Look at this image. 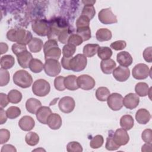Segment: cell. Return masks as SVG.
Segmentation results:
<instances>
[{
  "label": "cell",
  "instance_id": "26",
  "mask_svg": "<svg viewBox=\"0 0 152 152\" xmlns=\"http://www.w3.org/2000/svg\"><path fill=\"white\" fill-rule=\"evenodd\" d=\"M77 77L74 75H69L65 77L64 85L66 89L74 91L79 88L77 84Z\"/></svg>",
  "mask_w": 152,
  "mask_h": 152
},
{
  "label": "cell",
  "instance_id": "7",
  "mask_svg": "<svg viewBox=\"0 0 152 152\" xmlns=\"http://www.w3.org/2000/svg\"><path fill=\"white\" fill-rule=\"evenodd\" d=\"M32 39L33 36L30 31L23 28L14 29V42L26 45Z\"/></svg>",
  "mask_w": 152,
  "mask_h": 152
},
{
  "label": "cell",
  "instance_id": "48",
  "mask_svg": "<svg viewBox=\"0 0 152 152\" xmlns=\"http://www.w3.org/2000/svg\"><path fill=\"white\" fill-rule=\"evenodd\" d=\"M105 147L107 150L110 151H113L118 150L120 146L117 145L115 141L113 140V138L112 136H109L106 138V142L105 145Z\"/></svg>",
  "mask_w": 152,
  "mask_h": 152
},
{
  "label": "cell",
  "instance_id": "51",
  "mask_svg": "<svg viewBox=\"0 0 152 152\" xmlns=\"http://www.w3.org/2000/svg\"><path fill=\"white\" fill-rule=\"evenodd\" d=\"M10 138V132L8 129H0V144H3L7 142Z\"/></svg>",
  "mask_w": 152,
  "mask_h": 152
},
{
  "label": "cell",
  "instance_id": "39",
  "mask_svg": "<svg viewBox=\"0 0 152 152\" xmlns=\"http://www.w3.org/2000/svg\"><path fill=\"white\" fill-rule=\"evenodd\" d=\"M104 142V139L102 135H97L92 138L90 142V146L93 149H97L102 146Z\"/></svg>",
  "mask_w": 152,
  "mask_h": 152
},
{
  "label": "cell",
  "instance_id": "23",
  "mask_svg": "<svg viewBox=\"0 0 152 152\" xmlns=\"http://www.w3.org/2000/svg\"><path fill=\"white\" fill-rule=\"evenodd\" d=\"M151 118V115L148 110L145 109H138L135 114V119L137 122L140 124H147Z\"/></svg>",
  "mask_w": 152,
  "mask_h": 152
},
{
  "label": "cell",
  "instance_id": "20",
  "mask_svg": "<svg viewBox=\"0 0 152 152\" xmlns=\"http://www.w3.org/2000/svg\"><path fill=\"white\" fill-rule=\"evenodd\" d=\"M35 125V121L30 116H23L18 122V126L24 131H31Z\"/></svg>",
  "mask_w": 152,
  "mask_h": 152
},
{
  "label": "cell",
  "instance_id": "24",
  "mask_svg": "<svg viewBox=\"0 0 152 152\" xmlns=\"http://www.w3.org/2000/svg\"><path fill=\"white\" fill-rule=\"evenodd\" d=\"M41 106V102L35 98H30L26 102V108L27 110L32 114H36Z\"/></svg>",
  "mask_w": 152,
  "mask_h": 152
},
{
  "label": "cell",
  "instance_id": "29",
  "mask_svg": "<svg viewBox=\"0 0 152 152\" xmlns=\"http://www.w3.org/2000/svg\"><path fill=\"white\" fill-rule=\"evenodd\" d=\"M134 119L130 115H123L120 119L121 126L126 131L130 130L134 126Z\"/></svg>",
  "mask_w": 152,
  "mask_h": 152
},
{
  "label": "cell",
  "instance_id": "58",
  "mask_svg": "<svg viewBox=\"0 0 152 152\" xmlns=\"http://www.w3.org/2000/svg\"><path fill=\"white\" fill-rule=\"evenodd\" d=\"M1 54H4V53H6L8 50V46L7 44L5 43L1 42Z\"/></svg>",
  "mask_w": 152,
  "mask_h": 152
},
{
  "label": "cell",
  "instance_id": "10",
  "mask_svg": "<svg viewBox=\"0 0 152 152\" xmlns=\"http://www.w3.org/2000/svg\"><path fill=\"white\" fill-rule=\"evenodd\" d=\"M150 70L148 66L144 64H138L132 69V74L137 80H144L150 75Z\"/></svg>",
  "mask_w": 152,
  "mask_h": 152
},
{
  "label": "cell",
  "instance_id": "34",
  "mask_svg": "<svg viewBox=\"0 0 152 152\" xmlns=\"http://www.w3.org/2000/svg\"><path fill=\"white\" fill-rule=\"evenodd\" d=\"M29 68L34 73H39L44 69V64L40 59L33 58L30 62Z\"/></svg>",
  "mask_w": 152,
  "mask_h": 152
},
{
  "label": "cell",
  "instance_id": "31",
  "mask_svg": "<svg viewBox=\"0 0 152 152\" xmlns=\"http://www.w3.org/2000/svg\"><path fill=\"white\" fill-rule=\"evenodd\" d=\"M99 47L98 44H87L83 48V55L86 57H93L97 53Z\"/></svg>",
  "mask_w": 152,
  "mask_h": 152
},
{
  "label": "cell",
  "instance_id": "52",
  "mask_svg": "<svg viewBox=\"0 0 152 152\" xmlns=\"http://www.w3.org/2000/svg\"><path fill=\"white\" fill-rule=\"evenodd\" d=\"M152 131L151 129H146L144 130L141 134L142 140L146 143H151L152 142Z\"/></svg>",
  "mask_w": 152,
  "mask_h": 152
},
{
  "label": "cell",
  "instance_id": "25",
  "mask_svg": "<svg viewBox=\"0 0 152 152\" xmlns=\"http://www.w3.org/2000/svg\"><path fill=\"white\" fill-rule=\"evenodd\" d=\"M116 66V62L112 59L102 60L100 63L102 71L105 74H110Z\"/></svg>",
  "mask_w": 152,
  "mask_h": 152
},
{
  "label": "cell",
  "instance_id": "18",
  "mask_svg": "<svg viewBox=\"0 0 152 152\" xmlns=\"http://www.w3.org/2000/svg\"><path fill=\"white\" fill-rule=\"evenodd\" d=\"M62 121L61 116L56 113H52L47 119V124L49 127L53 130L58 129L62 125Z\"/></svg>",
  "mask_w": 152,
  "mask_h": 152
},
{
  "label": "cell",
  "instance_id": "11",
  "mask_svg": "<svg viewBox=\"0 0 152 152\" xmlns=\"http://www.w3.org/2000/svg\"><path fill=\"white\" fill-rule=\"evenodd\" d=\"M59 110L65 113L72 112L75 106V100L70 96H65L62 97L58 103Z\"/></svg>",
  "mask_w": 152,
  "mask_h": 152
},
{
  "label": "cell",
  "instance_id": "49",
  "mask_svg": "<svg viewBox=\"0 0 152 152\" xmlns=\"http://www.w3.org/2000/svg\"><path fill=\"white\" fill-rule=\"evenodd\" d=\"M12 52L17 56L20 53L23 52V51L27 50V48L25 45L21 44V43H14L12 46Z\"/></svg>",
  "mask_w": 152,
  "mask_h": 152
},
{
  "label": "cell",
  "instance_id": "21",
  "mask_svg": "<svg viewBox=\"0 0 152 152\" xmlns=\"http://www.w3.org/2000/svg\"><path fill=\"white\" fill-rule=\"evenodd\" d=\"M52 113V110L49 107L41 106L37 111L36 115L37 121L42 124H47V119Z\"/></svg>",
  "mask_w": 152,
  "mask_h": 152
},
{
  "label": "cell",
  "instance_id": "8",
  "mask_svg": "<svg viewBox=\"0 0 152 152\" xmlns=\"http://www.w3.org/2000/svg\"><path fill=\"white\" fill-rule=\"evenodd\" d=\"M98 18L99 21L104 24H111L118 22L116 16L112 12L110 8L101 10L98 14Z\"/></svg>",
  "mask_w": 152,
  "mask_h": 152
},
{
  "label": "cell",
  "instance_id": "30",
  "mask_svg": "<svg viewBox=\"0 0 152 152\" xmlns=\"http://www.w3.org/2000/svg\"><path fill=\"white\" fill-rule=\"evenodd\" d=\"M0 64L1 68L8 69L11 68L15 64L14 58L10 55H6L1 58Z\"/></svg>",
  "mask_w": 152,
  "mask_h": 152
},
{
  "label": "cell",
  "instance_id": "14",
  "mask_svg": "<svg viewBox=\"0 0 152 152\" xmlns=\"http://www.w3.org/2000/svg\"><path fill=\"white\" fill-rule=\"evenodd\" d=\"M112 138L115 142L120 147L127 144L129 141V137L126 130L123 128L117 129L114 132Z\"/></svg>",
  "mask_w": 152,
  "mask_h": 152
},
{
  "label": "cell",
  "instance_id": "56",
  "mask_svg": "<svg viewBox=\"0 0 152 152\" xmlns=\"http://www.w3.org/2000/svg\"><path fill=\"white\" fill-rule=\"evenodd\" d=\"M7 115L6 112L3 109V108L0 109V124L2 125L6 122L7 120Z\"/></svg>",
  "mask_w": 152,
  "mask_h": 152
},
{
  "label": "cell",
  "instance_id": "13",
  "mask_svg": "<svg viewBox=\"0 0 152 152\" xmlns=\"http://www.w3.org/2000/svg\"><path fill=\"white\" fill-rule=\"evenodd\" d=\"M77 84L79 88L84 90H90L95 86V80L91 76L83 74L77 77Z\"/></svg>",
  "mask_w": 152,
  "mask_h": 152
},
{
  "label": "cell",
  "instance_id": "50",
  "mask_svg": "<svg viewBox=\"0 0 152 152\" xmlns=\"http://www.w3.org/2000/svg\"><path fill=\"white\" fill-rule=\"evenodd\" d=\"M126 46V43L124 40H117L110 44V48L115 50H122Z\"/></svg>",
  "mask_w": 152,
  "mask_h": 152
},
{
  "label": "cell",
  "instance_id": "19",
  "mask_svg": "<svg viewBox=\"0 0 152 152\" xmlns=\"http://www.w3.org/2000/svg\"><path fill=\"white\" fill-rule=\"evenodd\" d=\"M17 59L21 67L23 68H27L29 67V64L31 60L33 59V56L31 53L27 50L17 55Z\"/></svg>",
  "mask_w": 152,
  "mask_h": 152
},
{
  "label": "cell",
  "instance_id": "44",
  "mask_svg": "<svg viewBox=\"0 0 152 152\" xmlns=\"http://www.w3.org/2000/svg\"><path fill=\"white\" fill-rule=\"evenodd\" d=\"M83 42V39L77 34H71L68 39V43L75 46L80 45Z\"/></svg>",
  "mask_w": 152,
  "mask_h": 152
},
{
  "label": "cell",
  "instance_id": "17",
  "mask_svg": "<svg viewBox=\"0 0 152 152\" xmlns=\"http://www.w3.org/2000/svg\"><path fill=\"white\" fill-rule=\"evenodd\" d=\"M116 60L120 66L127 68L130 66L133 62L132 56L126 51H122L119 52L116 56Z\"/></svg>",
  "mask_w": 152,
  "mask_h": 152
},
{
  "label": "cell",
  "instance_id": "2",
  "mask_svg": "<svg viewBox=\"0 0 152 152\" xmlns=\"http://www.w3.org/2000/svg\"><path fill=\"white\" fill-rule=\"evenodd\" d=\"M13 81L15 85L23 88H26L31 85L33 78L27 71L20 69L16 71L13 75Z\"/></svg>",
  "mask_w": 152,
  "mask_h": 152
},
{
  "label": "cell",
  "instance_id": "37",
  "mask_svg": "<svg viewBox=\"0 0 152 152\" xmlns=\"http://www.w3.org/2000/svg\"><path fill=\"white\" fill-rule=\"evenodd\" d=\"M25 141L28 145L34 146L39 142V136L34 132H29L26 135Z\"/></svg>",
  "mask_w": 152,
  "mask_h": 152
},
{
  "label": "cell",
  "instance_id": "28",
  "mask_svg": "<svg viewBox=\"0 0 152 152\" xmlns=\"http://www.w3.org/2000/svg\"><path fill=\"white\" fill-rule=\"evenodd\" d=\"M96 36L98 41L104 42L110 40L112 38V34L110 30L105 28H102L96 31Z\"/></svg>",
  "mask_w": 152,
  "mask_h": 152
},
{
  "label": "cell",
  "instance_id": "22",
  "mask_svg": "<svg viewBox=\"0 0 152 152\" xmlns=\"http://www.w3.org/2000/svg\"><path fill=\"white\" fill-rule=\"evenodd\" d=\"M83 3H84V6L83 7V9L82 10L81 15L86 16L90 20L93 18L96 14V11L95 8L93 6V4L96 2V1H83Z\"/></svg>",
  "mask_w": 152,
  "mask_h": 152
},
{
  "label": "cell",
  "instance_id": "6",
  "mask_svg": "<svg viewBox=\"0 0 152 152\" xmlns=\"http://www.w3.org/2000/svg\"><path fill=\"white\" fill-rule=\"evenodd\" d=\"M44 70L48 76L56 77L61 72V66L58 60L49 59L45 60Z\"/></svg>",
  "mask_w": 152,
  "mask_h": 152
},
{
  "label": "cell",
  "instance_id": "59",
  "mask_svg": "<svg viewBox=\"0 0 152 152\" xmlns=\"http://www.w3.org/2000/svg\"><path fill=\"white\" fill-rule=\"evenodd\" d=\"M142 151H151V144L146 143L142 146Z\"/></svg>",
  "mask_w": 152,
  "mask_h": 152
},
{
  "label": "cell",
  "instance_id": "15",
  "mask_svg": "<svg viewBox=\"0 0 152 152\" xmlns=\"http://www.w3.org/2000/svg\"><path fill=\"white\" fill-rule=\"evenodd\" d=\"M113 77L119 82L126 81L130 76L129 69L127 67L119 66L114 69L112 72Z\"/></svg>",
  "mask_w": 152,
  "mask_h": 152
},
{
  "label": "cell",
  "instance_id": "55",
  "mask_svg": "<svg viewBox=\"0 0 152 152\" xmlns=\"http://www.w3.org/2000/svg\"><path fill=\"white\" fill-rule=\"evenodd\" d=\"M71 58H65L63 56L61 59V65L62 66L67 70H71L69 68V61Z\"/></svg>",
  "mask_w": 152,
  "mask_h": 152
},
{
  "label": "cell",
  "instance_id": "9",
  "mask_svg": "<svg viewBox=\"0 0 152 152\" xmlns=\"http://www.w3.org/2000/svg\"><path fill=\"white\" fill-rule=\"evenodd\" d=\"M107 103L109 108L112 110H119L123 107V97L118 93H112L109 96Z\"/></svg>",
  "mask_w": 152,
  "mask_h": 152
},
{
  "label": "cell",
  "instance_id": "16",
  "mask_svg": "<svg viewBox=\"0 0 152 152\" xmlns=\"http://www.w3.org/2000/svg\"><path fill=\"white\" fill-rule=\"evenodd\" d=\"M140 103V98L137 94L130 93L123 98V105L128 109H134Z\"/></svg>",
  "mask_w": 152,
  "mask_h": 152
},
{
  "label": "cell",
  "instance_id": "12",
  "mask_svg": "<svg viewBox=\"0 0 152 152\" xmlns=\"http://www.w3.org/2000/svg\"><path fill=\"white\" fill-rule=\"evenodd\" d=\"M31 28L36 34L40 36H46L49 28V24L45 20H36L32 23Z\"/></svg>",
  "mask_w": 152,
  "mask_h": 152
},
{
  "label": "cell",
  "instance_id": "41",
  "mask_svg": "<svg viewBox=\"0 0 152 152\" xmlns=\"http://www.w3.org/2000/svg\"><path fill=\"white\" fill-rule=\"evenodd\" d=\"M7 117L10 119H14L21 115V110L17 106H11L7 110Z\"/></svg>",
  "mask_w": 152,
  "mask_h": 152
},
{
  "label": "cell",
  "instance_id": "27",
  "mask_svg": "<svg viewBox=\"0 0 152 152\" xmlns=\"http://www.w3.org/2000/svg\"><path fill=\"white\" fill-rule=\"evenodd\" d=\"M29 50L31 52L37 53L39 52L42 48H43V41L39 38L33 37L28 44Z\"/></svg>",
  "mask_w": 152,
  "mask_h": 152
},
{
  "label": "cell",
  "instance_id": "33",
  "mask_svg": "<svg viewBox=\"0 0 152 152\" xmlns=\"http://www.w3.org/2000/svg\"><path fill=\"white\" fill-rule=\"evenodd\" d=\"M110 94L109 90L106 87H100L96 91V97L98 100L101 102L106 101Z\"/></svg>",
  "mask_w": 152,
  "mask_h": 152
},
{
  "label": "cell",
  "instance_id": "57",
  "mask_svg": "<svg viewBox=\"0 0 152 152\" xmlns=\"http://www.w3.org/2000/svg\"><path fill=\"white\" fill-rule=\"evenodd\" d=\"M1 152L4 151H17V150L15 149V147L11 144H5L4 145L2 148H1Z\"/></svg>",
  "mask_w": 152,
  "mask_h": 152
},
{
  "label": "cell",
  "instance_id": "42",
  "mask_svg": "<svg viewBox=\"0 0 152 152\" xmlns=\"http://www.w3.org/2000/svg\"><path fill=\"white\" fill-rule=\"evenodd\" d=\"M10 77L9 72L5 69H0V86L3 87L7 86L10 81Z\"/></svg>",
  "mask_w": 152,
  "mask_h": 152
},
{
  "label": "cell",
  "instance_id": "46",
  "mask_svg": "<svg viewBox=\"0 0 152 152\" xmlns=\"http://www.w3.org/2000/svg\"><path fill=\"white\" fill-rule=\"evenodd\" d=\"M71 34V31L69 30V28H65L63 31H62V32L59 34L58 39L61 43H63V44L68 43V40Z\"/></svg>",
  "mask_w": 152,
  "mask_h": 152
},
{
  "label": "cell",
  "instance_id": "45",
  "mask_svg": "<svg viewBox=\"0 0 152 152\" xmlns=\"http://www.w3.org/2000/svg\"><path fill=\"white\" fill-rule=\"evenodd\" d=\"M90 20L86 16L81 15L76 21L77 28L83 27H90Z\"/></svg>",
  "mask_w": 152,
  "mask_h": 152
},
{
  "label": "cell",
  "instance_id": "38",
  "mask_svg": "<svg viewBox=\"0 0 152 152\" xmlns=\"http://www.w3.org/2000/svg\"><path fill=\"white\" fill-rule=\"evenodd\" d=\"M77 34H78L84 41L89 40L91 37V30L90 27H83L77 28Z\"/></svg>",
  "mask_w": 152,
  "mask_h": 152
},
{
  "label": "cell",
  "instance_id": "40",
  "mask_svg": "<svg viewBox=\"0 0 152 152\" xmlns=\"http://www.w3.org/2000/svg\"><path fill=\"white\" fill-rule=\"evenodd\" d=\"M76 51V46L66 44L62 48V54L63 56L65 58H72L73 55L75 53Z\"/></svg>",
  "mask_w": 152,
  "mask_h": 152
},
{
  "label": "cell",
  "instance_id": "4",
  "mask_svg": "<svg viewBox=\"0 0 152 152\" xmlns=\"http://www.w3.org/2000/svg\"><path fill=\"white\" fill-rule=\"evenodd\" d=\"M50 90V84L44 79L36 80L32 86V91L34 95L39 97H44L48 95Z\"/></svg>",
  "mask_w": 152,
  "mask_h": 152
},
{
  "label": "cell",
  "instance_id": "3",
  "mask_svg": "<svg viewBox=\"0 0 152 152\" xmlns=\"http://www.w3.org/2000/svg\"><path fill=\"white\" fill-rule=\"evenodd\" d=\"M65 28H67L66 24L64 21L59 20H52L49 24L47 37L49 39L56 40L59 34Z\"/></svg>",
  "mask_w": 152,
  "mask_h": 152
},
{
  "label": "cell",
  "instance_id": "1",
  "mask_svg": "<svg viewBox=\"0 0 152 152\" xmlns=\"http://www.w3.org/2000/svg\"><path fill=\"white\" fill-rule=\"evenodd\" d=\"M43 52L45 60L49 59L58 60L61 55V50L58 48L57 40L53 39L47 40L43 45Z\"/></svg>",
  "mask_w": 152,
  "mask_h": 152
},
{
  "label": "cell",
  "instance_id": "35",
  "mask_svg": "<svg viewBox=\"0 0 152 152\" xmlns=\"http://www.w3.org/2000/svg\"><path fill=\"white\" fill-rule=\"evenodd\" d=\"M97 53L100 59L102 60H106L110 59V57L112 55V50L107 46H102L99 48Z\"/></svg>",
  "mask_w": 152,
  "mask_h": 152
},
{
  "label": "cell",
  "instance_id": "5",
  "mask_svg": "<svg viewBox=\"0 0 152 152\" xmlns=\"http://www.w3.org/2000/svg\"><path fill=\"white\" fill-rule=\"evenodd\" d=\"M87 64V57L83 54L79 53L71 58L69 61V68L72 71L80 72L86 68Z\"/></svg>",
  "mask_w": 152,
  "mask_h": 152
},
{
  "label": "cell",
  "instance_id": "47",
  "mask_svg": "<svg viewBox=\"0 0 152 152\" xmlns=\"http://www.w3.org/2000/svg\"><path fill=\"white\" fill-rule=\"evenodd\" d=\"M65 77L63 76H58L54 80V86L58 91H64L66 88L64 85Z\"/></svg>",
  "mask_w": 152,
  "mask_h": 152
},
{
  "label": "cell",
  "instance_id": "43",
  "mask_svg": "<svg viewBox=\"0 0 152 152\" xmlns=\"http://www.w3.org/2000/svg\"><path fill=\"white\" fill-rule=\"evenodd\" d=\"M66 150L68 152H81L83 150L81 145L78 142L71 141L67 144Z\"/></svg>",
  "mask_w": 152,
  "mask_h": 152
},
{
  "label": "cell",
  "instance_id": "53",
  "mask_svg": "<svg viewBox=\"0 0 152 152\" xmlns=\"http://www.w3.org/2000/svg\"><path fill=\"white\" fill-rule=\"evenodd\" d=\"M151 52H152V48L151 47L147 48L144 49L142 55L144 60L149 63H151L152 61V56H151Z\"/></svg>",
  "mask_w": 152,
  "mask_h": 152
},
{
  "label": "cell",
  "instance_id": "54",
  "mask_svg": "<svg viewBox=\"0 0 152 152\" xmlns=\"http://www.w3.org/2000/svg\"><path fill=\"white\" fill-rule=\"evenodd\" d=\"M0 99H1L0 100V101H1L0 106L1 108L5 107L8 105V103L10 102L8 98V95H7L6 94L3 93H0Z\"/></svg>",
  "mask_w": 152,
  "mask_h": 152
},
{
  "label": "cell",
  "instance_id": "32",
  "mask_svg": "<svg viewBox=\"0 0 152 152\" xmlns=\"http://www.w3.org/2000/svg\"><path fill=\"white\" fill-rule=\"evenodd\" d=\"M148 85L144 82L138 83L135 87V91L136 94L141 97H145L148 95L149 91Z\"/></svg>",
  "mask_w": 152,
  "mask_h": 152
},
{
  "label": "cell",
  "instance_id": "36",
  "mask_svg": "<svg viewBox=\"0 0 152 152\" xmlns=\"http://www.w3.org/2000/svg\"><path fill=\"white\" fill-rule=\"evenodd\" d=\"M8 98L10 103L17 104L21 102L22 99V94L18 90L13 89L8 92Z\"/></svg>",
  "mask_w": 152,
  "mask_h": 152
}]
</instances>
